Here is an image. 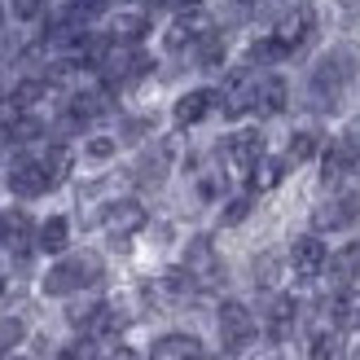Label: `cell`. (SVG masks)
I'll return each mask as SVG.
<instances>
[{
	"label": "cell",
	"mask_w": 360,
	"mask_h": 360,
	"mask_svg": "<svg viewBox=\"0 0 360 360\" xmlns=\"http://www.w3.org/2000/svg\"><path fill=\"white\" fill-rule=\"evenodd\" d=\"M356 79H360V44L343 40V44H334L316 58L312 75H308V97H312L316 110H334Z\"/></svg>",
	"instance_id": "1"
},
{
	"label": "cell",
	"mask_w": 360,
	"mask_h": 360,
	"mask_svg": "<svg viewBox=\"0 0 360 360\" xmlns=\"http://www.w3.org/2000/svg\"><path fill=\"white\" fill-rule=\"evenodd\" d=\"M105 277V264L97 250H75V255H62L58 264L44 273L40 290L49 299H66V295H79V290H93V285Z\"/></svg>",
	"instance_id": "2"
},
{
	"label": "cell",
	"mask_w": 360,
	"mask_h": 360,
	"mask_svg": "<svg viewBox=\"0 0 360 360\" xmlns=\"http://www.w3.org/2000/svg\"><path fill=\"white\" fill-rule=\"evenodd\" d=\"M154 70L150 62V53L146 49H136V44H110L101 53V62H97V75L105 88H123V84H136V79H146Z\"/></svg>",
	"instance_id": "3"
},
{
	"label": "cell",
	"mask_w": 360,
	"mask_h": 360,
	"mask_svg": "<svg viewBox=\"0 0 360 360\" xmlns=\"http://www.w3.org/2000/svg\"><path fill=\"white\" fill-rule=\"evenodd\" d=\"M215 326H220V343H224L229 352L250 347V343H255V334H259L255 312H250L246 303H238V299H224V303H220V312H215Z\"/></svg>",
	"instance_id": "4"
},
{
	"label": "cell",
	"mask_w": 360,
	"mask_h": 360,
	"mask_svg": "<svg viewBox=\"0 0 360 360\" xmlns=\"http://www.w3.org/2000/svg\"><path fill=\"white\" fill-rule=\"evenodd\" d=\"M146 224H150V215H146V207H141L136 198H115V202L101 207V229L110 233L115 246H128V238H136Z\"/></svg>",
	"instance_id": "5"
},
{
	"label": "cell",
	"mask_w": 360,
	"mask_h": 360,
	"mask_svg": "<svg viewBox=\"0 0 360 360\" xmlns=\"http://www.w3.org/2000/svg\"><path fill=\"white\" fill-rule=\"evenodd\" d=\"M185 268H189V277L198 281V290H220V285H224V264H220V255H215L211 238H189Z\"/></svg>",
	"instance_id": "6"
},
{
	"label": "cell",
	"mask_w": 360,
	"mask_h": 360,
	"mask_svg": "<svg viewBox=\"0 0 360 360\" xmlns=\"http://www.w3.org/2000/svg\"><path fill=\"white\" fill-rule=\"evenodd\" d=\"M224 163H229V172H238V176H250L255 172V163L264 158V136H259V128H242V132H233V136H224Z\"/></svg>",
	"instance_id": "7"
},
{
	"label": "cell",
	"mask_w": 360,
	"mask_h": 360,
	"mask_svg": "<svg viewBox=\"0 0 360 360\" xmlns=\"http://www.w3.org/2000/svg\"><path fill=\"white\" fill-rule=\"evenodd\" d=\"M5 185H9L13 198L31 202V198H44L53 189V180H49V172H44L40 158H18V163L9 167V176H5Z\"/></svg>",
	"instance_id": "8"
},
{
	"label": "cell",
	"mask_w": 360,
	"mask_h": 360,
	"mask_svg": "<svg viewBox=\"0 0 360 360\" xmlns=\"http://www.w3.org/2000/svg\"><path fill=\"white\" fill-rule=\"evenodd\" d=\"M207 31H215V27H211V18H207L202 9H185V13H180L176 22L167 27V35H163V44H167L172 53H185V49L193 53V44L202 40Z\"/></svg>",
	"instance_id": "9"
},
{
	"label": "cell",
	"mask_w": 360,
	"mask_h": 360,
	"mask_svg": "<svg viewBox=\"0 0 360 360\" xmlns=\"http://www.w3.org/2000/svg\"><path fill=\"white\" fill-rule=\"evenodd\" d=\"M356 215H360V198H356V193H338V198H330V202H321V207L312 211V229H316V233L347 229Z\"/></svg>",
	"instance_id": "10"
},
{
	"label": "cell",
	"mask_w": 360,
	"mask_h": 360,
	"mask_svg": "<svg viewBox=\"0 0 360 360\" xmlns=\"http://www.w3.org/2000/svg\"><path fill=\"white\" fill-rule=\"evenodd\" d=\"M255 84L259 79H250L246 70H238L220 93H215V101H220V110L229 115V119H238V115H246V110H255Z\"/></svg>",
	"instance_id": "11"
},
{
	"label": "cell",
	"mask_w": 360,
	"mask_h": 360,
	"mask_svg": "<svg viewBox=\"0 0 360 360\" xmlns=\"http://www.w3.org/2000/svg\"><path fill=\"white\" fill-rule=\"evenodd\" d=\"M326 259H330V250H326V242H321L316 233H303V238H295V246H290V268H295L299 277L326 273Z\"/></svg>",
	"instance_id": "12"
},
{
	"label": "cell",
	"mask_w": 360,
	"mask_h": 360,
	"mask_svg": "<svg viewBox=\"0 0 360 360\" xmlns=\"http://www.w3.org/2000/svg\"><path fill=\"white\" fill-rule=\"evenodd\" d=\"M273 35L281 40L285 53H299L303 44L312 40V13L308 9H285L277 22H273Z\"/></svg>",
	"instance_id": "13"
},
{
	"label": "cell",
	"mask_w": 360,
	"mask_h": 360,
	"mask_svg": "<svg viewBox=\"0 0 360 360\" xmlns=\"http://www.w3.org/2000/svg\"><path fill=\"white\" fill-rule=\"evenodd\" d=\"M295 321H299V303L290 295H273V299H268L264 326H268V338H273V343H285V338L295 334Z\"/></svg>",
	"instance_id": "14"
},
{
	"label": "cell",
	"mask_w": 360,
	"mask_h": 360,
	"mask_svg": "<svg viewBox=\"0 0 360 360\" xmlns=\"http://www.w3.org/2000/svg\"><path fill=\"white\" fill-rule=\"evenodd\" d=\"M352 167H356V141L352 136H338L334 146L321 154V185H338Z\"/></svg>",
	"instance_id": "15"
},
{
	"label": "cell",
	"mask_w": 360,
	"mask_h": 360,
	"mask_svg": "<svg viewBox=\"0 0 360 360\" xmlns=\"http://www.w3.org/2000/svg\"><path fill=\"white\" fill-rule=\"evenodd\" d=\"M211 105H215V93H211V88H189V93L176 97V105H172L176 128H193V123H202V119L211 115Z\"/></svg>",
	"instance_id": "16"
},
{
	"label": "cell",
	"mask_w": 360,
	"mask_h": 360,
	"mask_svg": "<svg viewBox=\"0 0 360 360\" xmlns=\"http://www.w3.org/2000/svg\"><path fill=\"white\" fill-rule=\"evenodd\" d=\"M150 360H207V352L193 334H163L150 347Z\"/></svg>",
	"instance_id": "17"
},
{
	"label": "cell",
	"mask_w": 360,
	"mask_h": 360,
	"mask_svg": "<svg viewBox=\"0 0 360 360\" xmlns=\"http://www.w3.org/2000/svg\"><path fill=\"white\" fill-rule=\"evenodd\" d=\"M326 273H330V281H334V290H347V285L360 277V242L338 246V255L326 259Z\"/></svg>",
	"instance_id": "18"
},
{
	"label": "cell",
	"mask_w": 360,
	"mask_h": 360,
	"mask_svg": "<svg viewBox=\"0 0 360 360\" xmlns=\"http://www.w3.org/2000/svg\"><path fill=\"white\" fill-rule=\"evenodd\" d=\"M167 167H172V146L163 141V146H154L150 154H141L136 158V185H163V176H167Z\"/></svg>",
	"instance_id": "19"
},
{
	"label": "cell",
	"mask_w": 360,
	"mask_h": 360,
	"mask_svg": "<svg viewBox=\"0 0 360 360\" xmlns=\"http://www.w3.org/2000/svg\"><path fill=\"white\" fill-rule=\"evenodd\" d=\"M35 246H40L44 255H66V246H70V220L66 215H49V220L35 229Z\"/></svg>",
	"instance_id": "20"
},
{
	"label": "cell",
	"mask_w": 360,
	"mask_h": 360,
	"mask_svg": "<svg viewBox=\"0 0 360 360\" xmlns=\"http://www.w3.org/2000/svg\"><path fill=\"white\" fill-rule=\"evenodd\" d=\"M0 229H5V246H13L18 255H27V246L35 242V229L40 224H31L27 211H9V215H0Z\"/></svg>",
	"instance_id": "21"
},
{
	"label": "cell",
	"mask_w": 360,
	"mask_h": 360,
	"mask_svg": "<svg viewBox=\"0 0 360 360\" xmlns=\"http://www.w3.org/2000/svg\"><path fill=\"white\" fill-rule=\"evenodd\" d=\"M330 326H334L338 334L360 330V295H356V290H338V295H334V303H330Z\"/></svg>",
	"instance_id": "22"
},
{
	"label": "cell",
	"mask_w": 360,
	"mask_h": 360,
	"mask_svg": "<svg viewBox=\"0 0 360 360\" xmlns=\"http://www.w3.org/2000/svg\"><path fill=\"white\" fill-rule=\"evenodd\" d=\"M285 79L281 75H264L255 84V115H281L285 110Z\"/></svg>",
	"instance_id": "23"
},
{
	"label": "cell",
	"mask_w": 360,
	"mask_h": 360,
	"mask_svg": "<svg viewBox=\"0 0 360 360\" xmlns=\"http://www.w3.org/2000/svg\"><path fill=\"white\" fill-rule=\"evenodd\" d=\"M40 136H44V123L35 119L31 110H18V115L5 123V141H9V146H35Z\"/></svg>",
	"instance_id": "24"
},
{
	"label": "cell",
	"mask_w": 360,
	"mask_h": 360,
	"mask_svg": "<svg viewBox=\"0 0 360 360\" xmlns=\"http://www.w3.org/2000/svg\"><path fill=\"white\" fill-rule=\"evenodd\" d=\"M150 35V18L146 13H119L110 22V40L115 44H141Z\"/></svg>",
	"instance_id": "25"
},
{
	"label": "cell",
	"mask_w": 360,
	"mask_h": 360,
	"mask_svg": "<svg viewBox=\"0 0 360 360\" xmlns=\"http://www.w3.org/2000/svg\"><path fill=\"white\" fill-rule=\"evenodd\" d=\"M285 167H290V158H259V163H255V172L246 176V180H250V189H255V193H264V189H277L281 180H285Z\"/></svg>",
	"instance_id": "26"
},
{
	"label": "cell",
	"mask_w": 360,
	"mask_h": 360,
	"mask_svg": "<svg viewBox=\"0 0 360 360\" xmlns=\"http://www.w3.org/2000/svg\"><path fill=\"white\" fill-rule=\"evenodd\" d=\"M224 53H229V44H224V35H220V31H207L202 40L193 44V58H198V66H202V70L224 66Z\"/></svg>",
	"instance_id": "27"
},
{
	"label": "cell",
	"mask_w": 360,
	"mask_h": 360,
	"mask_svg": "<svg viewBox=\"0 0 360 360\" xmlns=\"http://www.w3.org/2000/svg\"><path fill=\"white\" fill-rule=\"evenodd\" d=\"M308 360H343V334H338L334 326L316 330L312 343H308Z\"/></svg>",
	"instance_id": "28"
},
{
	"label": "cell",
	"mask_w": 360,
	"mask_h": 360,
	"mask_svg": "<svg viewBox=\"0 0 360 360\" xmlns=\"http://www.w3.org/2000/svg\"><path fill=\"white\" fill-rule=\"evenodd\" d=\"M40 163H44V172H49L53 185H62V180L70 176V163H75V154H70L62 141H58V146H49V150L40 154Z\"/></svg>",
	"instance_id": "29"
},
{
	"label": "cell",
	"mask_w": 360,
	"mask_h": 360,
	"mask_svg": "<svg viewBox=\"0 0 360 360\" xmlns=\"http://www.w3.org/2000/svg\"><path fill=\"white\" fill-rule=\"evenodd\" d=\"M44 93H49L44 79H18V84L9 88V105H13V110H31V105L40 101Z\"/></svg>",
	"instance_id": "30"
},
{
	"label": "cell",
	"mask_w": 360,
	"mask_h": 360,
	"mask_svg": "<svg viewBox=\"0 0 360 360\" xmlns=\"http://www.w3.org/2000/svg\"><path fill=\"white\" fill-rule=\"evenodd\" d=\"M22 338H27L22 316H0V360H9L13 347H22Z\"/></svg>",
	"instance_id": "31"
},
{
	"label": "cell",
	"mask_w": 360,
	"mask_h": 360,
	"mask_svg": "<svg viewBox=\"0 0 360 360\" xmlns=\"http://www.w3.org/2000/svg\"><path fill=\"white\" fill-rule=\"evenodd\" d=\"M316 150H321V136L312 132V128H299L295 136H290V163H308V158H316Z\"/></svg>",
	"instance_id": "32"
},
{
	"label": "cell",
	"mask_w": 360,
	"mask_h": 360,
	"mask_svg": "<svg viewBox=\"0 0 360 360\" xmlns=\"http://www.w3.org/2000/svg\"><path fill=\"white\" fill-rule=\"evenodd\" d=\"M58 360H101V347H97V334H79L58 352Z\"/></svg>",
	"instance_id": "33"
},
{
	"label": "cell",
	"mask_w": 360,
	"mask_h": 360,
	"mask_svg": "<svg viewBox=\"0 0 360 360\" xmlns=\"http://www.w3.org/2000/svg\"><path fill=\"white\" fill-rule=\"evenodd\" d=\"M281 58H290V53L281 49V40H277L273 31H268L264 40H255V44H250V62H255V66H264V62H281Z\"/></svg>",
	"instance_id": "34"
},
{
	"label": "cell",
	"mask_w": 360,
	"mask_h": 360,
	"mask_svg": "<svg viewBox=\"0 0 360 360\" xmlns=\"http://www.w3.org/2000/svg\"><path fill=\"white\" fill-rule=\"evenodd\" d=\"M105 9H110V0H70L66 18H75L79 27H88V22H93V18H101Z\"/></svg>",
	"instance_id": "35"
},
{
	"label": "cell",
	"mask_w": 360,
	"mask_h": 360,
	"mask_svg": "<svg viewBox=\"0 0 360 360\" xmlns=\"http://www.w3.org/2000/svg\"><path fill=\"white\" fill-rule=\"evenodd\" d=\"M115 150H119L115 136H88L84 158H88V163H105V158H115Z\"/></svg>",
	"instance_id": "36"
},
{
	"label": "cell",
	"mask_w": 360,
	"mask_h": 360,
	"mask_svg": "<svg viewBox=\"0 0 360 360\" xmlns=\"http://www.w3.org/2000/svg\"><path fill=\"white\" fill-rule=\"evenodd\" d=\"M277 273H281V268H277V255H259V259H255V285H259V290H273V285H277Z\"/></svg>",
	"instance_id": "37"
},
{
	"label": "cell",
	"mask_w": 360,
	"mask_h": 360,
	"mask_svg": "<svg viewBox=\"0 0 360 360\" xmlns=\"http://www.w3.org/2000/svg\"><path fill=\"white\" fill-rule=\"evenodd\" d=\"M49 9V0H9V13L18 18V22H35Z\"/></svg>",
	"instance_id": "38"
},
{
	"label": "cell",
	"mask_w": 360,
	"mask_h": 360,
	"mask_svg": "<svg viewBox=\"0 0 360 360\" xmlns=\"http://www.w3.org/2000/svg\"><path fill=\"white\" fill-rule=\"evenodd\" d=\"M246 215H250V198L242 193V198H233V202H229V207L220 211V220H224V224H242Z\"/></svg>",
	"instance_id": "39"
},
{
	"label": "cell",
	"mask_w": 360,
	"mask_h": 360,
	"mask_svg": "<svg viewBox=\"0 0 360 360\" xmlns=\"http://www.w3.org/2000/svg\"><path fill=\"white\" fill-rule=\"evenodd\" d=\"M146 132H150V119H128V123L119 128V141H141Z\"/></svg>",
	"instance_id": "40"
},
{
	"label": "cell",
	"mask_w": 360,
	"mask_h": 360,
	"mask_svg": "<svg viewBox=\"0 0 360 360\" xmlns=\"http://www.w3.org/2000/svg\"><path fill=\"white\" fill-rule=\"evenodd\" d=\"M105 360H141L132 347H119V352H110V356H105Z\"/></svg>",
	"instance_id": "41"
},
{
	"label": "cell",
	"mask_w": 360,
	"mask_h": 360,
	"mask_svg": "<svg viewBox=\"0 0 360 360\" xmlns=\"http://www.w3.org/2000/svg\"><path fill=\"white\" fill-rule=\"evenodd\" d=\"M172 5H176L180 13H185V9H202V0H172Z\"/></svg>",
	"instance_id": "42"
},
{
	"label": "cell",
	"mask_w": 360,
	"mask_h": 360,
	"mask_svg": "<svg viewBox=\"0 0 360 360\" xmlns=\"http://www.w3.org/2000/svg\"><path fill=\"white\" fill-rule=\"evenodd\" d=\"M211 360H233V352H229V356H211Z\"/></svg>",
	"instance_id": "43"
},
{
	"label": "cell",
	"mask_w": 360,
	"mask_h": 360,
	"mask_svg": "<svg viewBox=\"0 0 360 360\" xmlns=\"http://www.w3.org/2000/svg\"><path fill=\"white\" fill-rule=\"evenodd\" d=\"M150 5H172V0H150Z\"/></svg>",
	"instance_id": "44"
},
{
	"label": "cell",
	"mask_w": 360,
	"mask_h": 360,
	"mask_svg": "<svg viewBox=\"0 0 360 360\" xmlns=\"http://www.w3.org/2000/svg\"><path fill=\"white\" fill-rule=\"evenodd\" d=\"M0 246H5V229H0Z\"/></svg>",
	"instance_id": "45"
},
{
	"label": "cell",
	"mask_w": 360,
	"mask_h": 360,
	"mask_svg": "<svg viewBox=\"0 0 360 360\" xmlns=\"http://www.w3.org/2000/svg\"><path fill=\"white\" fill-rule=\"evenodd\" d=\"M0 295H5V281H0Z\"/></svg>",
	"instance_id": "46"
},
{
	"label": "cell",
	"mask_w": 360,
	"mask_h": 360,
	"mask_svg": "<svg viewBox=\"0 0 360 360\" xmlns=\"http://www.w3.org/2000/svg\"><path fill=\"white\" fill-rule=\"evenodd\" d=\"M356 132H360V119H356Z\"/></svg>",
	"instance_id": "47"
},
{
	"label": "cell",
	"mask_w": 360,
	"mask_h": 360,
	"mask_svg": "<svg viewBox=\"0 0 360 360\" xmlns=\"http://www.w3.org/2000/svg\"><path fill=\"white\" fill-rule=\"evenodd\" d=\"M356 360H360V347H356Z\"/></svg>",
	"instance_id": "48"
},
{
	"label": "cell",
	"mask_w": 360,
	"mask_h": 360,
	"mask_svg": "<svg viewBox=\"0 0 360 360\" xmlns=\"http://www.w3.org/2000/svg\"><path fill=\"white\" fill-rule=\"evenodd\" d=\"M9 360H13V356H9Z\"/></svg>",
	"instance_id": "49"
}]
</instances>
